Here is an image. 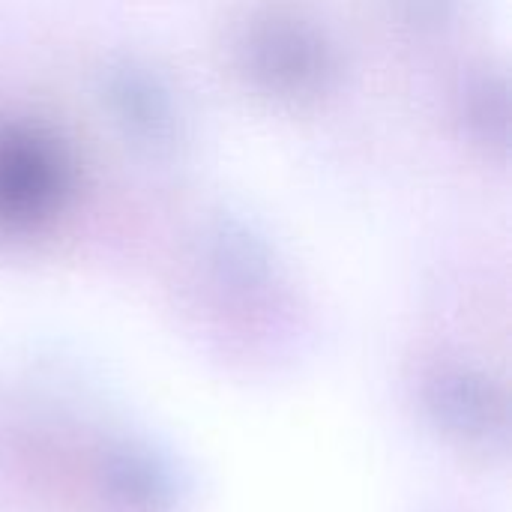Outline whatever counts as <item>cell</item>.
<instances>
[{
  "instance_id": "1",
  "label": "cell",
  "mask_w": 512,
  "mask_h": 512,
  "mask_svg": "<svg viewBox=\"0 0 512 512\" xmlns=\"http://www.w3.org/2000/svg\"><path fill=\"white\" fill-rule=\"evenodd\" d=\"M69 195V159L39 126L0 123V231L48 222Z\"/></svg>"
}]
</instances>
